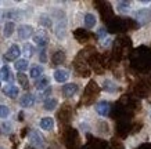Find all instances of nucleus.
Segmentation results:
<instances>
[{
  "label": "nucleus",
  "instance_id": "1",
  "mask_svg": "<svg viewBox=\"0 0 151 149\" xmlns=\"http://www.w3.org/2000/svg\"><path fill=\"white\" fill-rule=\"evenodd\" d=\"M21 54V50L17 44H11L10 46V48L6 51L4 54V59L6 61H14V59H17Z\"/></svg>",
  "mask_w": 151,
  "mask_h": 149
},
{
  "label": "nucleus",
  "instance_id": "2",
  "mask_svg": "<svg viewBox=\"0 0 151 149\" xmlns=\"http://www.w3.org/2000/svg\"><path fill=\"white\" fill-rule=\"evenodd\" d=\"M33 40L36 43L39 47H45V46L49 43V36H47L46 31H39L35 33V36H33Z\"/></svg>",
  "mask_w": 151,
  "mask_h": 149
},
{
  "label": "nucleus",
  "instance_id": "3",
  "mask_svg": "<svg viewBox=\"0 0 151 149\" xmlns=\"http://www.w3.org/2000/svg\"><path fill=\"white\" fill-rule=\"evenodd\" d=\"M33 35V28L31 25H21L18 28V36L22 40H27Z\"/></svg>",
  "mask_w": 151,
  "mask_h": 149
},
{
  "label": "nucleus",
  "instance_id": "4",
  "mask_svg": "<svg viewBox=\"0 0 151 149\" xmlns=\"http://www.w3.org/2000/svg\"><path fill=\"white\" fill-rule=\"evenodd\" d=\"M3 93H4V95H7L9 98H17L19 90H18V87H15L14 84H6V86L3 87Z\"/></svg>",
  "mask_w": 151,
  "mask_h": 149
},
{
  "label": "nucleus",
  "instance_id": "5",
  "mask_svg": "<svg viewBox=\"0 0 151 149\" xmlns=\"http://www.w3.org/2000/svg\"><path fill=\"white\" fill-rule=\"evenodd\" d=\"M96 111L101 116H107V115L110 113V104H108L107 101H101V102H99V104L96 105Z\"/></svg>",
  "mask_w": 151,
  "mask_h": 149
},
{
  "label": "nucleus",
  "instance_id": "6",
  "mask_svg": "<svg viewBox=\"0 0 151 149\" xmlns=\"http://www.w3.org/2000/svg\"><path fill=\"white\" fill-rule=\"evenodd\" d=\"M76 91H78V84H75V83H68V84H64V87H63V94L65 97H72Z\"/></svg>",
  "mask_w": 151,
  "mask_h": 149
},
{
  "label": "nucleus",
  "instance_id": "7",
  "mask_svg": "<svg viewBox=\"0 0 151 149\" xmlns=\"http://www.w3.org/2000/svg\"><path fill=\"white\" fill-rule=\"evenodd\" d=\"M68 77H69L68 71L57 69V71L54 72V79H55V81H58V83H65V81L68 80Z\"/></svg>",
  "mask_w": 151,
  "mask_h": 149
},
{
  "label": "nucleus",
  "instance_id": "8",
  "mask_svg": "<svg viewBox=\"0 0 151 149\" xmlns=\"http://www.w3.org/2000/svg\"><path fill=\"white\" fill-rule=\"evenodd\" d=\"M19 104L22 108H31L33 104H35V97L32 94H25L22 95V98L19 101Z\"/></svg>",
  "mask_w": 151,
  "mask_h": 149
},
{
  "label": "nucleus",
  "instance_id": "9",
  "mask_svg": "<svg viewBox=\"0 0 151 149\" xmlns=\"http://www.w3.org/2000/svg\"><path fill=\"white\" fill-rule=\"evenodd\" d=\"M29 140L32 142L35 146H42L43 145V137L37 133V131H32L31 134H29Z\"/></svg>",
  "mask_w": 151,
  "mask_h": 149
},
{
  "label": "nucleus",
  "instance_id": "10",
  "mask_svg": "<svg viewBox=\"0 0 151 149\" xmlns=\"http://www.w3.org/2000/svg\"><path fill=\"white\" fill-rule=\"evenodd\" d=\"M28 65H29L28 59L21 58V59H17V61L14 62V68L17 69V71H19V72H24V71L28 69Z\"/></svg>",
  "mask_w": 151,
  "mask_h": 149
},
{
  "label": "nucleus",
  "instance_id": "11",
  "mask_svg": "<svg viewBox=\"0 0 151 149\" xmlns=\"http://www.w3.org/2000/svg\"><path fill=\"white\" fill-rule=\"evenodd\" d=\"M40 127L43 130H53V127H54V120L51 118H43L40 120Z\"/></svg>",
  "mask_w": 151,
  "mask_h": 149
},
{
  "label": "nucleus",
  "instance_id": "12",
  "mask_svg": "<svg viewBox=\"0 0 151 149\" xmlns=\"http://www.w3.org/2000/svg\"><path fill=\"white\" fill-rule=\"evenodd\" d=\"M4 80V81H9L11 80V75H10V68L7 65H4L3 68L0 69V81Z\"/></svg>",
  "mask_w": 151,
  "mask_h": 149
},
{
  "label": "nucleus",
  "instance_id": "13",
  "mask_svg": "<svg viewBox=\"0 0 151 149\" xmlns=\"http://www.w3.org/2000/svg\"><path fill=\"white\" fill-rule=\"evenodd\" d=\"M42 73H43V66H40V65H35V66H32V68H31L29 75H31V77H32V79H37V77L42 76Z\"/></svg>",
  "mask_w": 151,
  "mask_h": 149
},
{
  "label": "nucleus",
  "instance_id": "14",
  "mask_svg": "<svg viewBox=\"0 0 151 149\" xmlns=\"http://www.w3.org/2000/svg\"><path fill=\"white\" fill-rule=\"evenodd\" d=\"M57 99H54V98H49V99H46L45 101V104H43V108L46 109V111H54L55 109V106H57Z\"/></svg>",
  "mask_w": 151,
  "mask_h": 149
},
{
  "label": "nucleus",
  "instance_id": "15",
  "mask_svg": "<svg viewBox=\"0 0 151 149\" xmlns=\"http://www.w3.org/2000/svg\"><path fill=\"white\" fill-rule=\"evenodd\" d=\"M47 86H49V77H46V76H42L40 79L36 81V88L37 90H45Z\"/></svg>",
  "mask_w": 151,
  "mask_h": 149
},
{
  "label": "nucleus",
  "instance_id": "16",
  "mask_svg": "<svg viewBox=\"0 0 151 149\" xmlns=\"http://www.w3.org/2000/svg\"><path fill=\"white\" fill-rule=\"evenodd\" d=\"M85 25H86V28H93L96 25V17L93 14H86L85 15Z\"/></svg>",
  "mask_w": 151,
  "mask_h": 149
},
{
  "label": "nucleus",
  "instance_id": "17",
  "mask_svg": "<svg viewBox=\"0 0 151 149\" xmlns=\"http://www.w3.org/2000/svg\"><path fill=\"white\" fill-rule=\"evenodd\" d=\"M13 32H14V22H6L4 31H3L4 36L6 37H10L11 35H13Z\"/></svg>",
  "mask_w": 151,
  "mask_h": 149
},
{
  "label": "nucleus",
  "instance_id": "18",
  "mask_svg": "<svg viewBox=\"0 0 151 149\" xmlns=\"http://www.w3.org/2000/svg\"><path fill=\"white\" fill-rule=\"evenodd\" d=\"M64 59H65V54L63 53V51H57L54 55H53V62L57 65V63H61V62H64Z\"/></svg>",
  "mask_w": 151,
  "mask_h": 149
},
{
  "label": "nucleus",
  "instance_id": "19",
  "mask_svg": "<svg viewBox=\"0 0 151 149\" xmlns=\"http://www.w3.org/2000/svg\"><path fill=\"white\" fill-rule=\"evenodd\" d=\"M33 51H35V48H33L32 44H29V43H25L24 44V54H25V57H32L33 55Z\"/></svg>",
  "mask_w": 151,
  "mask_h": 149
},
{
  "label": "nucleus",
  "instance_id": "20",
  "mask_svg": "<svg viewBox=\"0 0 151 149\" xmlns=\"http://www.w3.org/2000/svg\"><path fill=\"white\" fill-rule=\"evenodd\" d=\"M17 79H18L19 84L24 87V88H28V77L25 76V73H18V76H17Z\"/></svg>",
  "mask_w": 151,
  "mask_h": 149
},
{
  "label": "nucleus",
  "instance_id": "21",
  "mask_svg": "<svg viewBox=\"0 0 151 149\" xmlns=\"http://www.w3.org/2000/svg\"><path fill=\"white\" fill-rule=\"evenodd\" d=\"M10 115V109L6 105H0V119H6Z\"/></svg>",
  "mask_w": 151,
  "mask_h": 149
},
{
  "label": "nucleus",
  "instance_id": "22",
  "mask_svg": "<svg viewBox=\"0 0 151 149\" xmlns=\"http://www.w3.org/2000/svg\"><path fill=\"white\" fill-rule=\"evenodd\" d=\"M104 88L105 90H108V91H114L116 90V86H115L114 83H111V81H104Z\"/></svg>",
  "mask_w": 151,
  "mask_h": 149
},
{
  "label": "nucleus",
  "instance_id": "23",
  "mask_svg": "<svg viewBox=\"0 0 151 149\" xmlns=\"http://www.w3.org/2000/svg\"><path fill=\"white\" fill-rule=\"evenodd\" d=\"M0 128H1V131H3V133H6V134H7V133H10V131H11V124H10V123H1Z\"/></svg>",
  "mask_w": 151,
  "mask_h": 149
},
{
  "label": "nucleus",
  "instance_id": "24",
  "mask_svg": "<svg viewBox=\"0 0 151 149\" xmlns=\"http://www.w3.org/2000/svg\"><path fill=\"white\" fill-rule=\"evenodd\" d=\"M118 6H119V10H121V11H126V10H129V3H125V1H119Z\"/></svg>",
  "mask_w": 151,
  "mask_h": 149
},
{
  "label": "nucleus",
  "instance_id": "25",
  "mask_svg": "<svg viewBox=\"0 0 151 149\" xmlns=\"http://www.w3.org/2000/svg\"><path fill=\"white\" fill-rule=\"evenodd\" d=\"M27 149H33V148H31V146H29V148H27Z\"/></svg>",
  "mask_w": 151,
  "mask_h": 149
},
{
  "label": "nucleus",
  "instance_id": "26",
  "mask_svg": "<svg viewBox=\"0 0 151 149\" xmlns=\"http://www.w3.org/2000/svg\"><path fill=\"white\" fill-rule=\"evenodd\" d=\"M0 149H3V148H0Z\"/></svg>",
  "mask_w": 151,
  "mask_h": 149
}]
</instances>
